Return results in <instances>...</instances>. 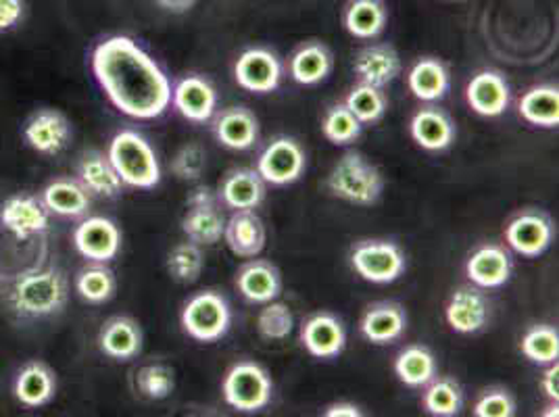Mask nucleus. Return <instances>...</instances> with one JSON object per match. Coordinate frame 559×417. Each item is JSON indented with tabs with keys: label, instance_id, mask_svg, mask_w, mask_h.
I'll use <instances>...</instances> for the list:
<instances>
[{
	"label": "nucleus",
	"instance_id": "49",
	"mask_svg": "<svg viewBox=\"0 0 559 417\" xmlns=\"http://www.w3.org/2000/svg\"><path fill=\"white\" fill-rule=\"evenodd\" d=\"M326 417H359L364 416L361 409L355 405V403H347V401H341V403H332L330 407H326L324 412Z\"/></svg>",
	"mask_w": 559,
	"mask_h": 417
},
{
	"label": "nucleus",
	"instance_id": "22",
	"mask_svg": "<svg viewBox=\"0 0 559 417\" xmlns=\"http://www.w3.org/2000/svg\"><path fill=\"white\" fill-rule=\"evenodd\" d=\"M353 71L359 82L384 88L401 73V57L391 45H370L355 55Z\"/></svg>",
	"mask_w": 559,
	"mask_h": 417
},
{
	"label": "nucleus",
	"instance_id": "7",
	"mask_svg": "<svg viewBox=\"0 0 559 417\" xmlns=\"http://www.w3.org/2000/svg\"><path fill=\"white\" fill-rule=\"evenodd\" d=\"M353 270L372 284H391L405 272V255L391 240H361L350 251Z\"/></svg>",
	"mask_w": 559,
	"mask_h": 417
},
{
	"label": "nucleus",
	"instance_id": "33",
	"mask_svg": "<svg viewBox=\"0 0 559 417\" xmlns=\"http://www.w3.org/2000/svg\"><path fill=\"white\" fill-rule=\"evenodd\" d=\"M395 373L405 386L421 389L437 378V359L430 348L412 345L396 355Z\"/></svg>",
	"mask_w": 559,
	"mask_h": 417
},
{
	"label": "nucleus",
	"instance_id": "26",
	"mask_svg": "<svg viewBox=\"0 0 559 417\" xmlns=\"http://www.w3.org/2000/svg\"><path fill=\"white\" fill-rule=\"evenodd\" d=\"M213 134L230 151H247L259 139V121L247 107H230L215 117Z\"/></svg>",
	"mask_w": 559,
	"mask_h": 417
},
{
	"label": "nucleus",
	"instance_id": "15",
	"mask_svg": "<svg viewBox=\"0 0 559 417\" xmlns=\"http://www.w3.org/2000/svg\"><path fill=\"white\" fill-rule=\"evenodd\" d=\"M13 396L25 409L47 407L57 396V373L40 359L27 361L13 380Z\"/></svg>",
	"mask_w": 559,
	"mask_h": 417
},
{
	"label": "nucleus",
	"instance_id": "20",
	"mask_svg": "<svg viewBox=\"0 0 559 417\" xmlns=\"http://www.w3.org/2000/svg\"><path fill=\"white\" fill-rule=\"evenodd\" d=\"M407 327L405 309L393 301L373 302L361 315L359 332L372 345H389L403 336Z\"/></svg>",
	"mask_w": 559,
	"mask_h": 417
},
{
	"label": "nucleus",
	"instance_id": "39",
	"mask_svg": "<svg viewBox=\"0 0 559 417\" xmlns=\"http://www.w3.org/2000/svg\"><path fill=\"white\" fill-rule=\"evenodd\" d=\"M520 350L522 355L538 364V366H549L558 361L559 357V334L556 327L551 325H533L520 341Z\"/></svg>",
	"mask_w": 559,
	"mask_h": 417
},
{
	"label": "nucleus",
	"instance_id": "16",
	"mask_svg": "<svg viewBox=\"0 0 559 417\" xmlns=\"http://www.w3.org/2000/svg\"><path fill=\"white\" fill-rule=\"evenodd\" d=\"M301 343L309 355L332 359L347 347V330L334 313H313L301 325Z\"/></svg>",
	"mask_w": 559,
	"mask_h": 417
},
{
	"label": "nucleus",
	"instance_id": "38",
	"mask_svg": "<svg viewBox=\"0 0 559 417\" xmlns=\"http://www.w3.org/2000/svg\"><path fill=\"white\" fill-rule=\"evenodd\" d=\"M345 105L361 123L380 121L389 109V100H386V94L382 93V88L366 82H359L357 86L350 88Z\"/></svg>",
	"mask_w": 559,
	"mask_h": 417
},
{
	"label": "nucleus",
	"instance_id": "36",
	"mask_svg": "<svg viewBox=\"0 0 559 417\" xmlns=\"http://www.w3.org/2000/svg\"><path fill=\"white\" fill-rule=\"evenodd\" d=\"M421 407L435 417L457 416L464 407V391L453 378H432L426 384L421 396Z\"/></svg>",
	"mask_w": 559,
	"mask_h": 417
},
{
	"label": "nucleus",
	"instance_id": "5",
	"mask_svg": "<svg viewBox=\"0 0 559 417\" xmlns=\"http://www.w3.org/2000/svg\"><path fill=\"white\" fill-rule=\"evenodd\" d=\"M182 330L199 343H215L224 338L233 324L230 302L215 290H203L188 299L182 315Z\"/></svg>",
	"mask_w": 559,
	"mask_h": 417
},
{
	"label": "nucleus",
	"instance_id": "35",
	"mask_svg": "<svg viewBox=\"0 0 559 417\" xmlns=\"http://www.w3.org/2000/svg\"><path fill=\"white\" fill-rule=\"evenodd\" d=\"M73 286L82 301L91 302V305H105L116 297V274L105 263L91 261V265H86L78 272Z\"/></svg>",
	"mask_w": 559,
	"mask_h": 417
},
{
	"label": "nucleus",
	"instance_id": "18",
	"mask_svg": "<svg viewBox=\"0 0 559 417\" xmlns=\"http://www.w3.org/2000/svg\"><path fill=\"white\" fill-rule=\"evenodd\" d=\"M98 348L105 357L116 361H130L139 357L144 336L139 322L130 315H114L98 330Z\"/></svg>",
	"mask_w": 559,
	"mask_h": 417
},
{
	"label": "nucleus",
	"instance_id": "4",
	"mask_svg": "<svg viewBox=\"0 0 559 417\" xmlns=\"http://www.w3.org/2000/svg\"><path fill=\"white\" fill-rule=\"evenodd\" d=\"M326 188L330 194L350 205L372 207L384 192V176L361 153L350 151L328 174Z\"/></svg>",
	"mask_w": 559,
	"mask_h": 417
},
{
	"label": "nucleus",
	"instance_id": "32",
	"mask_svg": "<svg viewBox=\"0 0 559 417\" xmlns=\"http://www.w3.org/2000/svg\"><path fill=\"white\" fill-rule=\"evenodd\" d=\"M449 84H451V78H449L447 65L432 57L419 59L407 73L409 91L424 103H435L444 98V94L449 93Z\"/></svg>",
	"mask_w": 559,
	"mask_h": 417
},
{
	"label": "nucleus",
	"instance_id": "45",
	"mask_svg": "<svg viewBox=\"0 0 559 417\" xmlns=\"http://www.w3.org/2000/svg\"><path fill=\"white\" fill-rule=\"evenodd\" d=\"M518 412L515 398L503 389H490L480 394L474 405L476 417H513Z\"/></svg>",
	"mask_w": 559,
	"mask_h": 417
},
{
	"label": "nucleus",
	"instance_id": "19",
	"mask_svg": "<svg viewBox=\"0 0 559 417\" xmlns=\"http://www.w3.org/2000/svg\"><path fill=\"white\" fill-rule=\"evenodd\" d=\"M171 100L178 114L185 119L194 123H205L215 114L217 93L210 80L201 75H188L171 91Z\"/></svg>",
	"mask_w": 559,
	"mask_h": 417
},
{
	"label": "nucleus",
	"instance_id": "10",
	"mask_svg": "<svg viewBox=\"0 0 559 417\" xmlns=\"http://www.w3.org/2000/svg\"><path fill=\"white\" fill-rule=\"evenodd\" d=\"M71 240L75 251L93 263H109L121 249V233L116 222L103 215L84 217L75 226Z\"/></svg>",
	"mask_w": 559,
	"mask_h": 417
},
{
	"label": "nucleus",
	"instance_id": "37",
	"mask_svg": "<svg viewBox=\"0 0 559 417\" xmlns=\"http://www.w3.org/2000/svg\"><path fill=\"white\" fill-rule=\"evenodd\" d=\"M226 219L217 207H190L182 219V233L187 234L190 242L197 245H217L224 238Z\"/></svg>",
	"mask_w": 559,
	"mask_h": 417
},
{
	"label": "nucleus",
	"instance_id": "12",
	"mask_svg": "<svg viewBox=\"0 0 559 417\" xmlns=\"http://www.w3.org/2000/svg\"><path fill=\"white\" fill-rule=\"evenodd\" d=\"M236 84L247 93H274L282 82L280 59L267 48L245 50L234 65Z\"/></svg>",
	"mask_w": 559,
	"mask_h": 417
},
{
	"label": "nucleus",
	"instance_id": "3",
	"mask_svg": "<svg viewBox=\"0 0 559 417\" xmlns=\"http://www.w3.org/2000/svg\"><path fill=\"white\" fill-rule=\"evenodd\" d=\"M107 157L121 184L151 190L162 182V165L151 142L136 130H121L109 142Z\"/></svg>",
	"mask_w": 559,
	"mask_h": 417
},
{
	"label": "nucleus",
	"instance_id": "28",
	"mask_svg": "<svg viewBox=\"0 0 559 417\" xmlns=\"http://www.w3.org/2000/svg\"><path fill=\"white\" fill-rule=\"evenodd\" d=\"M409 134L424 151L439 153L453 144L455 123L441 109L426 107V109H419L418 114L412 117Z\"/></svg>",
	"mask_w": 559,
	"mask_h": 417
},
{
	"label": "nucleus",
	"instance_id": "48",
	"mask_svg": "<svg viewBox=\"0 0 559 417\" xmlns=\"http://www.w3.org/2000/svg\"><path fill=\"white\" fill-rule=\"evenodd\" d=\"M559 366L558 361H554V364H549V368L545 371V376H543V382H540V386H543V391L545 394L554 401V403H558L559 398Z\"/></svg>",
	"mask_w": 559,
	"mask_h": 417
},
{
	"label": "nucleus",
	"instance_id": "1",
	"mask_svg": "<svg viewBox=\"0 0 559 417\" xmlns=\"http://www.w3.org/2000/svg\"><path fill=\"white\" fill-rule=\"evenodd\" d=\"M91 68L100 91L119 114L146 121L169 109V78L134 38L111 36L98 43Z\"/></svg>",
	"mask_w": 559,
	"mask_h": 417
},
{
	"label": "nucleus",
	"instance_id": "27",
	"mask_svg": "<svg viewBox=\"0 0 559 417\" xmlns=\"http://www.w3.org/2000/svg\"><path fill=\"white\" fill-rule=\"evenodd\" d=\"M219 203L234 211L242 208H257L265 199V182L255 169H233L226 174L217 190Z\"/></svg>",
	"mask_w": 559,
	"mask_h": 417
},
{
	"label": "nucleus",
	"instance_id": "13",
	"mask_svg": "<svg viewBox=\"0 0 559 417\" xmlns=\"http://www.w3.org/2000/svg\"><path fill=\"white\" fill-rule=\"evenodd\" d=\"M490 302L478 286H460L444 307V320L457 334H476L489 324Z\"/></svg>",
	"mask_w": 559,
	"mask_h": 417
},
{
	"label": "nucleus",
	"instance_id": "47",
	"mask_svg": "<svg viewBox=\"0 0 559 417\" xmlns=\"http://www.w3.org/2000/svg\"><path fill=\"white\" fill-rule=\"evenodd\" d=\"M188 205L190 207H217L219 196H217V192H213V188L210 186H197L188 196Z\"/></svg>",
	"mask_w": 559,
	"mask_h": 417
},
{
	"label": "nucleus",
	"instance_id": "46",
	"mask_svg": "<svg viewBox=\"0 0 559 417\" xmlns=\"http://www.w3.org/2000/svg\"><path fill=\"white\" fill-rule=\"evenodd\" d=\"M24 0H0V34L13 29L24 20Z\"/></svg>",
	"mask_w": 559,
	"mask_h": 417
},
{
	"label": "nucleus",
	"instance_id": "41",
	"mask_svg": "<svg viewBox=\"0 0 559 417\" xmlns=\"http://www.w3.org/2000/svg\"><path fill=\"white\" fill-rule=\"evenodd\" d=\"M364 123L350 114L347 105H332L322 121V132L332 144H350L361 136Z\"/></svg>",
	"mask_w": 559,
	"mask_h": 417
},
{
	"label": "nucleus",
	"instance_id": "42",
	"mask_svg": "<svg viewBox=\"0 0 559 417\" xmlns=\"http://www.w3.org/2000/svg\"><path fill=\"white\" fill-rule=\"evenodd\" d=\"M293 327L295 315L286 302H265L257 315V332L267 341H284Z\"/></svg>",
	"mask_w": 559,
	"mask_h": 417
},
{
	"label": "nucleus",
	"instance_id": "21",
	"mask_svg": "<svg viewBox=\"0 0 559 417\" xmlns=\"http://www.w3.org/2000/svg\"><path fill=\"white\" fill-rule=\"evenodd\" d=\"M236 288L247 301L259 302V305L276 301L282 293L280 270L272 261L253 259L238 270Z\"/></svg>",
	"mask_w": 559,
	"mask_h": 417
},
{
	"label": "nucleus",
	"instance_id": "29",
	"mask_svg": "<svg viewBox=\"0 0 559 417\" xmlns=\"http://www.w3.org/2000/svg\"><path fill=\"white\" fill-rule=\"evenodd\" d=\"M78 180L94 196L116 199L121 194V180L109 157L100 151H86L78 162Z\"/></svg>",
	"mask_w": 559,
	"mask_h": 417
},
{
	"label": "nucleus",
	"instance_id": "43",
	"mask_svg": "<svg viewBox=\"0 0 559 417\" xmlns=\"http://www.w3.org/2000/svg\"><path fill=\"white\" fill-rule=\"evenodd\" d=\"M136 386L144 398L164 401L176 389V373L165 364H148L136 373Z\"/></svg>",
	"mask_w": 559,
	"mask_h": 417
},
{
	"label": "nucleus",
	"instance_id": "6",
	"mask_svg": "<svg viewBox=\"0 0 559 417\" xmlns=\"http://www.w3.org/2000/svg\"><path fill=\"white\" fill-rule=\"evenodd\" d=\"M222 393L226 403L242 414H255L270 405L274 384L270 373L255 361H240L224 376Z\"/></svg>",
	"mask_w": 559,
	"mask_h": 417
},
{
	"label": "nucleus",
	"instance_id": "2",
	"mask_svg": "<svg viewBox=\"0 0 559 417\" xmlns=\"http://www.w3.org/2000/svg\"><path fill=\"white\" fill-rule=\"evenodd\" d=\"M70 299V284L63 272L55 267L29 270L20 274L13 286L9 302L11 309L25 320H43L59 315Z\"/></svg>",
	"mask_w": 559,
	"mask_h": 417
},
{
	"label": "nucleus",
	"instance_id": "17",
	"mask_svg": "<svg viewBox=\"0 0 559 417\" xmlns=\"http://www.w3.org/2000/svg\"><path fill=\"white\" fill-rule=\"evenodd\" d=\"M466 100L469 109L478 116H503L512 100L510 84L499 71H480L467 84Z\"/></svg>",
	"mask_w": 559,
	"mask_h": 417
},
{
	"label": "nucleus",
	"instance_id": "23",
	"mask_svg": "<svg viewBox=\"0 0 559 417\" xmlns=\"http://www.w3.org/2000/svg\"><path fill=\"white\" fill-rule=\"evenodd\" d=\"M513 263L503 247L485 245L476 249L466 263V276L478 288H499L512 276Z\"/></svg>",
	"mask_w": 559,
	"mask_h": 417
},
{
	"label": "nucleus",
	"instance_id": "11",
	"mask_svg": "<svg viewBox=\"0 0 559 417\" xmlns=\"http://www.w3.org/2000/svg\"><path fill=\"white\" fill-rule=\"evenodd\" d=\"M48 224L50 213L40 196L17 192L0 205V226L20 240L47 233Z\"/></svg>",
	"mask_w": 559,
	"mask_h": 417
},
{
	"label": "nucleus",
	"instance_id": "14",
	"mask_svg": "<svg viewBox=\"0 0 559 417\" xmlns=\"http://www.w3.org/2000/svg\"><path fill=\"white\" fill-rule=\"evenodd\" d=\"M506 240L520 255H543L551 247L554 224L540 211H524L508 224Z\"/></svg>",
	"mask_w": 559,
	"mask_h": 417
},
{
	"label": "nucleus",
	"instance_id": "8",
	"mask_svg": "<svg viewBox=\"0 0 559 417\" xmlns=\"http://www.w3.org/2000/svg\"><path fill=\"white\" fill-rule=\"evenodd\" d=\"M71 139L73 128L70 117L59 109H38L24 123L25 144L43 157L61 155L70 146Z\"/></svg>",
	"mask_w": 559,
	"mask_h": 417
},
{
	"label": "nucleus",
	"instance_id": "25",
	"mask_svg": "<svg viewBox=\"0 0 559 417\" xmlns=\"http://www.w3.org/2000/svg\"><path fill=\"white\" fill-rule=\"evenodd\" d=\"M224 240L234 255L253 259L265 249V226L253 208L234 211L226 222Z\"/></svg>",
	"mask_w": 559,
	"mask_h": 417
},
{
	"label": "nucleus",
	"instance_id": "24",
	"mask_svg": "<svg viewBox=\"0 0 559 417\" xmlns=\"http://www.w3.org/2000/svg\"><path fill=\"white\" fill-rule=\"evenodd\" d=\"M40 201L45 203L48 213L59 217H70V219L86 217L93 207L91 192L80 184V180H73V178L50 180L40 192Z\"/></svg>",
	"mask_w": 559,
	"mask_h": 417
},
{
	"label": "nucleus",
	"instance_id": "31",
	"mask_svg": "<svg viewBox=\"0 0 559 417\" xmlns=\"http://www.w3.org/2000/svg\"><path fill=\"white\" fill-rule=\"evenodd\" d=\"M389 22V9L382 0H350L343 13V24L353 38L372 40Z\"/></svg>",
	"mask_w": 559,
	"mask_h": 417
},
{
	"label": "nucleus",
	"instance_id": "9",
	"mask_svg": "<svg viewBox=\"0 0 559 417\" xmlns=\"http://www.w3.org/2000/svg\"><path fill=\"white\" fill-rule=\"evenodd\" d=\"M307 157L301 144L288 136L272 140L257 162V174L265 184L288 186L304 176Z\"/></svg>",
	"mask_w": 559,
	"mask_h": 417
},
{
	"label": "nucleus",
	"instance_id": "50",
	"mask_svg": "<svg viewBox=\"0 0 559 417\" xmlns=\"http://www.w3.org/2000/svg\"><path fill=\"white\" fill-rule=\"evenodd\" d=\"M155 4L162 7L167 13L182 15V13H188L197 4V0H155Z\"/></svg>",
	"mask_w": 559,
	"mask_h": 417
},
{
	"label": "nucleus",
	"instance_id": "44",
	"mask_svg": "<svg viewBox=\"0 0 559 417\" xmlns=\"http://www.w3.org/2000/svg\"><path fill=\"white\" fill-rule=\"evenodd\" d=\"M205 167H207V153L199 142H190L187 146H182L171 162L174 176L185 182L199 180L203 176Z\"/></svg>",
	"mask_w": 559,
	"mask_h": 417
},
{
	"label": "nucleus",
	"instance_id": "40",
	"mask_svg": "<svg viewBox=\"0 0 559 417\" xmlns=\"http://www.w3.org/2000/svg\"><path fill=\"white\" fill-rule=\"evenodd\" d=\"M205 267V257L201 245L197 242H180L167 255V272L180 284H194L201 278Z\"/></svg>",
	"mask_w": 559,
	"mask_h": 417
},
{
	"label": "nucleus",
	"instance_id": "30",
	"mask_svg": "<svg viewBox=\"0 0 559 417\" xmlns=\"http://www.w3.org/2000/svg\"><path fill=\"white\" fill-rule=\"evenodd\" d=\"M332 65H334V59H332L330 48L322 43L311 40L293 52L288 70L297 84L316 86L326 80L332 71Z\"/></svg>",
	"mask_w": 559,
	"mask_h": 417
},
{
	"label": "nucleus",
	"instance_id": "34",
	"mask_svg": "<svg viewBox=\"0 0 559 417\" xmlns=\"http://www.w3.org/2000/svg\"><path fill=\"white\" fill-rule=\"evenodd\" d=\"M520 116L531 126L538 128H558L559 91L558 86H535L522 96Z\"/></svg>",
	"mask_w": 559,
	"mask_h": 417
}]
</instances>
